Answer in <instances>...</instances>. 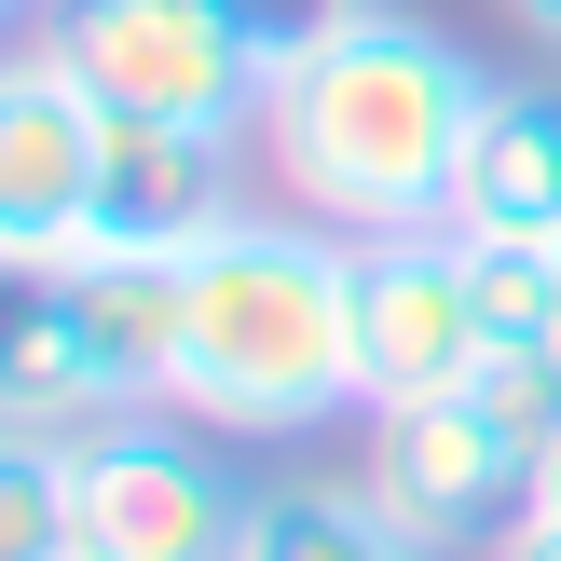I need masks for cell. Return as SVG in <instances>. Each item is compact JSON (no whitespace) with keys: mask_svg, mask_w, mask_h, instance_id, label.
<instances>
[{"mask_svg":"<svg viewBox=\"0 0 561 561\" xmlns=\"http://www.w3.org/2000/svg\"><path fill=\"white\" fill-rule=\"evenodd\" d=\"M493 69L453 27L370 0L356 27H329L316 55H288L261 96V179L274 206L329 219V233H453V164L480 137Z\"/></svg>","mask_w":561,"mask_h":561,"instance_id":"obj_1","label":"cell"},{"mask_svg":"<svg viewBox=\"0 0 561 561\" xmlns=\"http://www.w3.org/2000/svg\"><path fill=\"white\" fill-rule=\"evenodd\" d=\"M179 425L206 438H316L356 398V233L301 206H247L179 261Z\"/></svg>","mask_w":561,"mask_h":561,"instance_id":"obj_2","label":"cell"},{"mask_svg":"<svg viewBox=\"0 0 561 561\" xmlns=\"http://www.w3.org/2000/svg\"><path fill=\"white\" fill-rule=\"evenodd\" d=\"M27 42L110 110V124H206V137H261V42L233 0H42Z\"/></svg>","mask_w":561,"mask_h":561,"instance_id":"obj_3","label":"cell"},{"mask_svg":"<svg viewBox=\"0 0 561 561\" xmlns=\"http://www.w3.org/2000/svg\"><path fill=\"white\" fill-rule=\"evenodd\" d=\"M261 493L219 466L206 425L137 411L69 453V561H233Z\"/></svg>","mask_w":561,"mask_h":561,"instance_id":"obj_4","label":"cell"},{"mask_svg":"<svg viewBox=\"0 0 561 561\" xmlns=\"http://www.w3.org/2000/svg\"><path fill=\"white\" fill-rule=\"evenodd\" d=\"M480 356H493V301H480V247L466 233H370L356 247V398L370 411L466 398Z\"/></svg>","mask_w":561,"mask_h":561,"instance_id":"obj_5","label":"cell"},{"mask_svg":"<svg viewBox=\"0 0 561 561\" xmlns=\"http://www.w3.org/2000/svg\"><path fill=\"white\" fill-rule=\"evenodd\" d=\"M96 164H110V110L42 42H14L0 55V274L14 288L96 247Z\"/></svg>","mask_w":561,"mask_h":561,"instance_id":"obj_6","label":"cell"},{"mask_svg":"<svg viewBox=\"0 0 561 561\" xmlns=\"http://www.w3.org/2000/svg\"><path fill=\"white\" fill-rule=\"evenodd\" d=\"M370 425V453H356V480L383 493V507L411 520L438 561L453 548H507V520L535 507V453H520L507 425H493L480 398H425V411H356Z\"/></svg>","mask_w":561,"mask_h":561,"instance_id":"obj_7","label":"cell"},{"mask_svg":"<svg viewBox=\"0 0 561 561\" xmlns=\"http://www.w3.org/2000/svg\"><path fill=\"white\" fill-rule=\"evenodd\" d=\"M27 316L69 343V370L110 411H164L179 398V261H124V247H82L69 274H27Z\"/></svg>","mask_w":561,"mask_h":561,"instance_id":"obj_8","label":"cell"},{"mask_svg":"<svg viewBox=\"0 0 561 561\" xmlns=\"http://www.w3.org/2000/svg\"><path fill=\"white\" fill-rule=\"evenodd\" d=\"M247 192H233V137L206 124H110V164H96V247L124 261H192L206 233H233Z\"/></svg>","mask_w":561,"mask_h":561,"instance_id":"obj_9","label":"cell"},{"mask_svg":"<svg viewBox=\"0 0 561 561\" xmlns=\"http://www.w3.org/2000/svg\"><path fill=\"white\" fill-rule=\"evenodd\" d=\"M453 233L466 247H561V82H493L480 137L453 164Z\"/></svg>","mask_w":561,"mask_h":561,"instance_id":"obj_10","label":"cell"},{"mask_svg":"<svg viewBox=\"0 0 561 561\" xmlns=\"http://www.w3.org/2000/svg\"><path fill=\"white\" fill-rule=\"evenodd\" d=\"M233 561H438V548L411 535L370 480H274L261 507H247Z\"/></svg>","mask_w":561,"mask_h":561,"instance_id":"obj_11","label":"cell"},{"mask_svg":"<svg viewBox=\"0 0 561 561\" xmlns=\"http://www.w3.org/2000/svg\"><path fill=\"white\" fill-rule=\"evenodd\" d=\"M0 561H69V453L0 438Z\"/></svg>","mask_w":561,"mask_h":561,"instance_id":"obj_12","label":"cell"},{"mask_svg":"<svg viewBox=\"0 0 561 561\" xmlns=\"http://www.w3.org/2000/svg\"><path fill=\"white\" fill-rule=\"evenodd\" d=\"M466 398H480L493 425L520 438V453H548V438H561V343H493Z\"/></svg>","mask_w":561,"mask_h":561,"instance_id":"obj_13","label":"cell"},{"mask_svg":"<svg viewBox=\"0 0 561 561\" xmlns=\"http://www.w3.org/2000/svg\"><path fill=\"white\" fill-rule=\"evenodd\" d=\"M247 14V42H261V69H288V55H316L329 27H356L370 0H233Z\"/></svg>","mask_w":561,"mask_h":561,"instance_id":"obj_14","label":"cell"},{"mask_svg":"<svg viewBox=\"0 0 561 561\" xmlns=\"http://www.w3.org/2000/svg\"><path fill=\"white\" fill-rule=\"evenodd\" d=\"M493 561H561V520H535V507H520V520H507V548H493Z\"/></svg>","mask_w":561,"mask_h":561,"instance_id":"obj_15","label":"cell"},{"mask_svg":"<svg viewBox=\"0 0 561 561\" xmlns=\"http://www.w3.org/2000/svg\"><path fill=\"white\" fill-rule=\"evenodd\" d=\"M535 520H561V438L535 453Z\"/></svg>","mask_w":561,"mask_h":561,"instance_id":"obj_16","label":"cell"},{"mask_svg":"<svg viewBox=\"0 0 561 561\" xmlns=\"http://www.w3.org/2000/svg\"><path fill=\"white\" fill-rule=\"evenodd\" d=\"M507 14H520V27H535V42L561 55V0H507Z\"/></svg>","mask_w":561,"mask_h":561,"instance_id":"obj_17","label":"cell"},{"mask_svg":"<svg viewBox=\"0 0 561 561\" xmlns=\"http://www.w3.org/2000/svg\"><path fill=\"white\" fill-rule=\"evenodd\" d=\"M14 14H42V0H14Z\"/></svg>","mask_w":561,"mask_h":561,"instance_id":"obj_18","label":"cell"}]
</instances>
